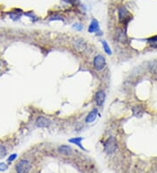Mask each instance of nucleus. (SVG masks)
<instances>
[{"instance_id": "a211bd4d", "label": "nucleus", "mask_w": 157, "mask_h": 173, "mask_svg": "<svg viewBox=\"0 0 157 173\" xmlns=\"http://www.w3.org/2000/svg\"><path fill=\"white\" fill-rule=\"evenodd\" d=\"M7 169V166L5 164H3V163H1L0 164V171H5Z\"/></svg>"}, {"instance_id": "6e6552de", "label": "nucleus", "mask_w": 157, "mask_h": 173, "mask_svg": "<svg viewBox=\"0 0 157 173\" xmlns=\"http://www.w3.org/2000/svg\"><path fill=\"white\" fill-rule=\"evenodd\" d=\"M58 151L65 156H70L72 154V148L68 145H62L58 148Z\"/></svg>"}, {"instance_id": "9d476101", "label": "nucleus", "mask_w": 157, "mask_h": 173, "mask_svg": "<svg viewBox=\"0 0 157 173\" xmlns=\"http://www.w3.org/2000/svg\"><path fill=\"white\" fill-rule=\"evenodd\" d=\"M97 31H99V23L96 19H93L91 24L88 27V32L93 33L97 32Z\"/></svg>"}, {"instance_id": "ddd939ff", "label": "nucleus", "mask_w": 157, "mask_h": 173, "mask_svg": "<svg viewBox=\"0 0 157 173\" xmlns=\"http://www.w3.org/2000/svg\"><path fill=\"white\" fill-rule=\"evenodd\" d=\"M149 69L152 73H157V61H153L149 64Z\"/></svg>"}, {"instance_id": "dca6fc26", "label": "nucleus", "mask_w": 157, "mask_h": 173, "mask_svg": "<svg viewBox=\"0 0 157 173\" xmlns=\"http://www.w3.org/2000/svg\"><path fill=\"white\" fill-rule=\"evenodd\" d=\"M5 155H6V149L3 145H0V158L4 157Z\"/></svg>"}, {"instance_id": "f257e3e1", "label": "nucleus", "mask_w": 157, "mask_h": 173, "mask_svg": "<svg viewBox=\"0 0 157 173\" xmlns=\"http://www.w3.org/2000/svg\"><path fill=\"white\" fill-rule=\"evenodd\" d=\"M104 149H105V151L108 153V154H112L117 149V142H116L115 138V137H109L107 142L105 143V145H104Z\"/></svg>"}, {"instance_id": "39448f33", "label": "nucleus", "mask_w": 157, "mask_h": 173, "mask_svg": "<svg viewBox=\"0 0 157 173\" xmlns=\"http://www.w3.org/2000/svg\"><path fill=\"white\" fill-rule=\"evenodd\" d=\"M106 99L105 93L103 91H98L95 95V102L98 106H102Z\"/></svg>"}, {"instance_id": "4468645a", "label": "nucleus", "mask_w": 157, "mask_h": 173, "mask_svg": "<svg viewBox=\"0 0 157 173\" xmlns=\"http://www.w3.org/2000/svg\"><path fill=\"white\" fill-rule=\"evenodd\" d=\"M102 45H103V48H104V50H105V52L108 53V54H112V51H111V49H110V47H109V46L108 45V43L105 41V40H103L102 41Z\"/></svg>"}, {"instance_id": "20e7f679", "label": "nucleus", "mask_w": 157, "mask_h": 173, "mask_svg": "<svg viewBox=\"0 0 157 173\" xmlns=\"http://www.w3.org/2000/svg\"><path fill=\"white\" fill-rule=\"evenodd\" d=\"M50 124H51V121L49 119L44 117V116H39L37 121H36V125L38 127H40V128H45V127H48Z\"/></svg>"}, {"instance_id": "f8f14e48", "label": "nucleus", "mask_w": 157, "mask_h": 173, "mask_svg": "<svg viewBox=\"0 0 157 173\" xmlns=\"http://www.w3.org/2000/svg\"><path fill=\"white\" fill-rule=\"evenodd\" d=\"M133 114L134 116L137 117H141L142 114H143V110L141 107H135L133 108Z\"/></svg>"}, {"instance_id": "7ed1b4c3", "label": "nucleus", "mask_w": 157, "mask_h": 173, "mask_svg": "<svg viewBox=\"0 0 157 173\" xmlns=\"http://www.w3.org/2000/svg\"><path fill=\"white\" fill-rule=\"evenodd\" d=\"M93 65L96 70H102L106 66V59L102 55H97L94 58Z\"/></svg>"}, {"instance_id": "6ab92c4d", "label": "nucleus", "mask_w": 157, "mask_h": 173, "mask_svg": "<svg viewBox=\"0 0 157 173\" xmlns=\"http://www.w3.org/2000/svg\"><path fill=\"white\" fill-rule=\"evenodd\" d=\"M16 157H17V155H16V154H13V155H11V157H9L8 161H10V162H11V161H12V160H14V159H15V158H16Z\"/></svg>"}, {"instance_id": "0eeeda50", "label": "nucleus", "mask_w": 157, "mask_h": 173, "mask_svg": "<svg viewBox=\"0 0 157 173\" xmlns=\"http://www.w3.org/2000/svg\"><path fill=\"white\" fill-rule=\"evenodd\" d=\"M129 14L127 12V11L124 8V7H121L119 9V18L120 21L121 22H125L126 19H129Z\"/></svg>"}, {"instance_id": "1a4fd4ad", "label": "nucleus", "mask_w": 157, "mask_h": 173, "mask_svg": "<svg viewBox=\"0 0 157 173\" xmlns=\"http://www.w3.org/2000/svg\"><path fill=\"white\" fill-rule=\"evenodd\" d=\"M97 114H98V110H97L96 108H94V109H93V110H92L91 112L88 114V115L86 116V122L87 123H93V122L96 119V117H97Z\"/></svg>"}, {"instance_id": "f03ea898", "label": "nucleus", "mask_w": 157, "mask_h": 173, "mask_svg": "<svg viewBox=\"0 0 157 173\" xmlns=\"http://www.w3.org/2000/svg\"><path fill=\"white\" fill-rule=\"evenodd\" d=\"M31 169V164L27 160L20 161L16 166V171L17 172H27Z\"/></svg>"}, {"instance_id": "2eb2a0df", "label": "nucleus", "mask_w": 157, "mask_h": 173, "mask_svg": "<svg viewBox=\"0 0 157 173\" xmlns=\"http://www.w3.org/2000/svg\"><path fill=\"white\" fill-rule=\"evenodd\" d=\"M118 32H119V33H117V34H118V39H119V40L124 42L125 40H126V37H125L124 33H123L122 31H121V30H119Z\"/></svg>"}, {"instance_id": "423d86ee", "label": "nucleus", "mask_w": 157, "mask_h": 173, "mask_svg": "<svg viewBox=\"0 0 157 173\" xmlns=\"http://www.w3.org/2000/svg\"><path fill=\"white\" fill-rule=\"evenodd\" d=\"M74 48L78 52H83L84 50L86 49V43L84 42V40H80V39H79V40H76L74 43Z\"/></svg>"}, {"instance_id": "f3484780", "label": "nucleus", "mask_w": 157, "mask_h": 173, "mask_svg": "<svg viewBox=\"0 0 157 173\" xmlns=\"http://www.w3.org/2000/svg\"><path fill=\"white\" fill-rule=\"evenodd\" d=\"M74 28L76 29V30H78V31H81L83 29V26L80 25V24H75V25H74Z\"/></svg>"}, {"instance_id": "9b49d317", "label": "nucleus", "mask_w": 157, "mask_h": 173, "mask_svg": "<svg viewBox=\"0 0 157 173\" xmlns=\"http://www.w3.org/2000/svg\"><path fill=\"white\" fill-rule=\"evenodd\" d=\"M83 138L82 137H75L73 139H69V143H74L77 146H79L80 148H81L82 149H85L83 148V146L81 145V142H82Z\"/></svg>"}]
</instances>
